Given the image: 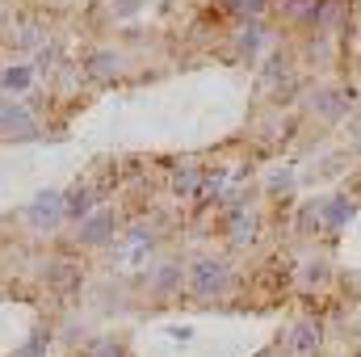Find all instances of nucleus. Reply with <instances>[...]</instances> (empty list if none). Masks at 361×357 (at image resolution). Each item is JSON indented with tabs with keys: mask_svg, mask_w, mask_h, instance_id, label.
Masks as SVG:
<instances>
[{
	"mask_svg": "<svg viewBox=\"0 0 361 357\" xmlns=\"http://www.w3.org/2000/svg\"><path fill=\"white\" fill-rule=\"evenodd\" d=\"M47 345H51V328H47V324H38V328L25 337V345H21L13 357H42V353H47Z\"/></svg>",
	"mask_w": 361,
	"mask_h": 357,
	"instance_id": "nucleus-20",
	"label": "nucleus"
},
{
	"mask_svg": "<svg viewBox=\"0 0 361 357\" xmlns=\"http://www.w3.org/2000/svg\"><path fill=\"white\" fill-rule=\"evenodd\" d=\"M34 135H38V114L30 109V101L0 97V139H34Z\"/></svg>",
	"mask_w": 361,
	"mask_h": 357,
	"instance_id": "nucleus-6",
	"label": "nucleus"
},
{
	"mask_svg": "<svg viewBox=\"0 0 361 357\" xmlns=\"http://www.w3.org/2000/svg\"><path fill=\"white\" fill-rule=\"evenodd\" d=\"M122 231V219L114 206H97L85 223H76V248H109Z\"/></svg>",
	"mask_w": 361,
	"mask_h": 357,
	"instance_id": "nucleus-5",
	"label": "nucleus"
},
{
	"mask_svg": "<svg viewBox=\"0 0 361 357\" xmlns=\"http://www.w3.org/2000/svg\"><path fill=\"white\" fill-rule=\"evenodd\" d=\"M269 21H265V17H257V21H240V25H235V42H231V47H235V55H240V59H261V55H265V47H269Z\"/></svg>",
	"mask_w": 361,
	"mask_h": 357,
	"instance_id": "nucleus-8",
	"label": "nucleus"
},
{
	"mask_svg": "<svg viewBox=\"0 0 361 357\" xmlns=\"http://www.w3.org/2000/svg\"><path fill=\"white\" fill-rule=\"evenodd\" d=\"M319 4L324 0H281V17L290 25H302V30H315V17H319Z\"/></svg>",
	"mask_w": 361,
	"mask_h": 357,
	"instance_id": "nucleus-16",
	"label": "nucleus"
},
{
	"mask_svg": "<svg viewBox=\"0 0 361 357\" xmlns=\"http://www.w3.org/2000/svg\"><path fill=\"white\" fill-rule=\"evenodd\" d=\"M302 282H328V261L324 257H311L302 265Z\"/></svg>",
	"mask_w": 361,
	"mask_h": 357,
	"instance_id": "nucleus-25",
	"label": "nucleus"
},
{
	"mask_svg": "<svg viewBox=\"0 0 361 357\" xmlns=\"http://www.w3.org/2000/svg\"><path fill=\"white\" fill-rule=\"evenodd\" d=\"M63 198H68V219L72 223H85L97 210V189H92L89 181H76L72 189H63Z\"/></svg>",
	"mask_w": 361,
	"mask_h": 357,
	"instance_id": "nucleus-14",
	"label": "nucleus"
},
{
	"mask_svg": "<svg viewBox=\"0 0 361 357\" xmlns=\"http://www.w3.org/2000/svg\"><path fill=\"white\" fill-rule=\"evenodd\" d=\"M34 80H38L34 63H25V59L4 63V68H0V97H17V101H25V92H34Z\"/></svg>",
	"mask_w": 361,
	"mask_h": 357,
	"instance_id": "nucleus-11",
	"label": "nucleus"
},
{
	"mask_svg": "<svg viewBox=\"0 0 361 357\" xmlns=\"http://www.w3.org/2000/svg\"><path fill=\"white\" fill-rule=\"evenodd\" d=\"M197 189H202V169H197V164L177 169V177H173V193H177V198H197Z\"/></svg>",
	"mask_w": 361,
	"mask_h": 357,
	"instance_id": "nucleus-18",
	"label": "nucleus"
},
{
	"mask_svg": "<svg viewBox=\"0 0 361 357\" xmlns=\"http://www.w3.org/2000/svg\"><path fill=\"white\" fill-rule=\"evenodd\" d=\"M85 357H126V349H122V341H114V337H97Z\"/></svg>",
	"mask_w": 361,
	"mask_h": 357,
	"instance_id": "nucleus-24",
	"label": "nucleus"
},
{
	"mask_svg": "<svg viewBox=\"0 0 361 357\" xmlns=\"http://www.w3.org/2000/svg\"><path fill=\"white\" fill-rule=\"evenodd\" d=\"M139 282L147 286L152 298L169 303V298H177L180 290H185V265H180L177 257H156L152 265L139 273Z\"/></svg>",
	"mask_w": 361,
	"mask_h": 357,
	"instance_id": "nucleus-4",
	"label": "nucleus"
},
{
	"mask_svg": "<svg viewBox=\"0 0 361 357\" xmlns=\"http://www.w3.org/2000/svg\"><path fill=\"white\" fill-rule=\"evenodd\" d=\"M156 257H160V240L147 223L122 227L118 240L109 244V269H118V273H143Z\"/></svg>",
	"mask_w": 361,
	"mask_h": 357,
	"instance_id": "nucleus-1",
	"label": "nucleus"
},
{
	"mask_svg": "<svg viewBox=\"0 0 361 357\" xmlns=\"http://www.w3.org/2000/svg\"><path fill=\"white\" fill-rule=\"evenodd\" d=\"M231 282H235V273H231V261H227V257L202 253V257H193V261L185 265V290H189L193 298H202V303L223 298V294L231 290Z\"/></svg>",
	"mask_w": 361,
	"mask_h": 357,
	"instance_id": "nucleus-2",
	"label": "nucleus"
},
{
	"mask_svg": "<svg viewBox=\"0 0 361 357\" xmlns=\"http://www.w3.org/2000/svg\"><path fill=\"white\" fill-rule=\"evenodd\" d=\"M341 25H345V0H324L319 17H315V30L319 34H336Z\"/></svg>",
	"mask_w": 361,
	"mask_h": 357,
	"instance_id": "nucleus-17",
	"label": "nucleus"
},
{
	"mask_svg": "<svg viewBox=\"0 0 361 357\" xmlns=\"http://www.w3.org/2000/svg\"><path fill=\"white\" fill-rule=\"evenodd\" d=\"M227 8L240 17V21H257L269 13V0H227Z\"/></svg>",
	"mask_w": 361,
	"mask_h": 357,
	"instance_id": "nucleus-21",
	"label": "nucleus"
},
{
	"mask_svg": "<svg viewBox=\"0 0 361 357\" xmlns=\"http://www.w3.org/2000/svg\"><path fill=\"white\" fill-rule=\"evenodd\" d=\"M315 210H319V227H328V231L349 227V219L357 214V206H353L345 193H328V198H319V202H315Z\"/></svg>",
	"mask_w": 361,
	"mask_h": 357,
	"instance_id": "nucleus-12",
	"label": "nucleus"
},
{
	"mask_svg": "<svg viewBox=\"0 0 361 357\" xmlns=\"http://www.w3.org/2000/svg\"><path fill=\"white\" fill-rule=\"evenodd\" d=\"M47 42H51V25H47L42 17H25L21 30L13 34V47H17V51H42Z\"/></svg>",
	"mask_w": 361,
	"mask_h": 357,
	"instance_id": "nucleus-15",
	"label": "nucleus"
},
{
	"mask_svg": "<svg viewBox=\"0 0 361 357\" xmlns=\"http://www.w3.org/2000/svg\"><path fill=\"white\" fill-rule=\"evenodd\" d=\"M105 13L114 21H135L143 13V0H105Z\"/></svg>",
	"mask_w": 361,
	"mask_h": 357,
	"instance_id": "nucleus-23",
	"label": "nucleus"
},
{
	"mask_svg": "<svg viewBox=\"0 0 361 357\" xmlns=\"http://www.w3.org/2000/svg\"><path fill=\"white\" fill-rule=\"evenodd\" d=\"M349 89H332V85H324V89L311 92V114L315 118H324V122H341L345 114H349Z\"/></svg>",
	"mask_w": 361,
	"mask_h": 357,
	"instance_id": "nucleus-10",
	"label": "nucleus"
},
{
	"mask_svg": "<svg viewBox=\"0 0 361 357\" xmlns=\"http://www.w3.org/2000/svg\"><path fill=\"white\" fill-rule=\"evenodd\" d=\"M68 223V198L63 189H38L25 202V227H34L38 236H55Z\"/></svg>",
	"mask_w": 361,
	"mask_h": 357,
	"instance_id": "nucleus-3",
	"label": "nucleus"
},
{
	"mask_svg": "<svg viewBox=\"0 0 361 357\" xmlns=\"http://www.w3.org/2000/svg\"><path fill=\"white\" fill-rule=\"evenodd\" d=\"M261 357H290V353H286V349L277 345V349H265V353H261Z\"/></svg>",
	"mask_w": 361,
	"mask_h": 357,
	"instance_id": "nucleus-27",
	"label": "nucleus"
},
{
	"mask_svg": "<svg viewBox=\"0 0 361 357\" xmlns=\"http://www.w3.org/2000/svg\"><path fill=\"white\" fill-rule=\"evenodd\" d=\"M169 337H177V341H189V337H193V328H185V324H180V328H169Z\"/></svg>",
	"mask_w": 361,
	"mask_h": 357,
	"instance_id": "nucleus-26",
	"label": "nucleus"
},
{
	"mask_svg": "<svg viewBox=\"0 0 361 357\" xmlns=\"http://www.w3.org/2000/svg\"><path fill=\"white\" fill-rule=\"evenodd\" d=\"M227 240L235 244V248H248V244H257L261 240V214L252 210V206H244V210H231L227 214Z\"/></svg>",
	"mask_w": 361,
	"mask_h": 357,
	"instance_id": "nucleus-13",
	"label": "nucleus"
},
{
	"mask_svg": "<svg viewBox=\"0 0 361 357\" xmlns=\"http://www.w3.org/2000/svg\"><path fill=\"white\" fill-rule=\"evenodd\" d=\"M319 345H324V328L319 320H298L286 337V353L290 357H319Z\"/></svg>",
	"mask_w": 361,
	"mask_h": 357,
	"instance_id": "nucleus-9",
	"label": "nucleus"
},
{
	"mask_svg": "<svg viewBox=\"0 0 361 357\" xmlns=\"http://www.w3.org/2000/svg\"><path fill=\"white\" fill-rule=\"evenodd\" d=\"M85 76H89L92 85H114V80H122L126 76V55L118 51V47H97L85 55Z\"/></svg>",
	"mask_w": 361,
	"mask_h": 357,
	"instance_id": "nucleus-7",
	"label": "nucleus"
},
{
	"mask_svg": "<svg viewBox=\"0 0 361 357\" xmlns=\"http://www.w3.org/2000/svg\"><path fill=\"white\" fill-rule=\"evenodd\" d=\"M261 76H265V85H277L281 89V80H290V55H265Z\"/></svg>",
	"mask_w": 361,
	"mask_h": 357,
	"instance_id": "nucleus-19",
	"label": "nucleus"
},
{
	"mask_svg": "<svg viewBox=\"0 0 361 357\" xmlns=\"http://www.w3.org/2000/svg\"><path fill=\"white\" fill-rule=\"evenodd\" d=\"M59 59H63V51H59L55 42H47L42 51H34V72H38V76H47V72H55V68H59Z\"/></svg>",
	"mask_w": 361,
	"mask_h": 357,
	"instance_id": "nucleus-22",
	"label": "nucleus"
}]
</instances>
